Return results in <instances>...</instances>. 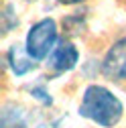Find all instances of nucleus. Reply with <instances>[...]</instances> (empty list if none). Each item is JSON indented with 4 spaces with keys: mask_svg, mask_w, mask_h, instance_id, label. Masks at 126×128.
Returning <instances> with one entry per match:
<instances>
[{
    "mask_svg": "<svg viewBox=\"0 0 126 128\" xmlns=\"http://www.w3.org/2000/svg\"><path fill=\"white\" fill-rule=\"evenodd\" d=\"M80 116L100 128H114L124 116V104L110 88L90 84L82 94Z\"/></svg>",
    "mask_w": 126,
    "mask_h": 128,
    "instance_id": "obj_1",
    "label": "nucleus"
},
{
    "mask_svg": "<svg viewBox=\"0 0 126 128\" xmlns=\"http://www.w3.org/2000/svg\"><path fill=\"white\" fill-rule=\"evenodd\" d=\"M59 43V26L53 16H43L33 22L24 37V49L35 61H45Z\"/></svg>",
    "mask_w": 126,
    "mask_h": 128,
    "instance_id": "obj_2",
    "label": "nucleus"
},
{
    "mask_svg": "<svg viewBox=\"0 0 126 128\" xmlns=\"http://www.w3.org/2000/svg\"><path fill=\"white\" fill-rule=\"evenodd\" d=\"M82 53L69 39H59L57 47L45 59V67L51 75H65L80 65Z\"/></svg>",
    "mask_w": 126,
    "mask_h": 128,
    "instance_id": "obj_3",
    "label": "nucleus"
},
{
    "mask_svg": "<svg viewBox=\"0 0 126 128\" xmlns=\"http://www.w3.org/2000/svg\"><path fill=\"white\" fill-rule=\"evenodd\" d=\"M100 69L110 82H126V35H122L108 47Z\"/></svg>",
    "mask_w": 126,
    "mask_h": 128,
    "instance_id": "obj_4",
    "label": "nucleus"
},
{
    "mask_svg": "<svg viewBox=\"0 0 126 128\" xmlns=\"http://www.w3.org/2000/svg\"><path fill=\"white\" fill-rule=\"evenodd\" d=\"M4 61H6V67L10 69V73L14 77H24L30 71L37 69V61L26 53L24 45H18V43L10 45L8 49H6Z\"/></svg>",
    "mask_w": 126,
    "mask_h": 128,
    "instance_id": "obj_5",
    "label": "nucleus"
},
{
    "mask_svg": "<svg viewBox=\"0 0 126 128\" xmlns=\"http://www.w3.org/2000/svg\"><path fill=\"white\" fill-rule=\"evenodd\" d=\"M0 128H28L26 110L14 102H6L0 112Z\"/></svg>",
    "mask_w": 126,
    "mask_h": 128,
    "instance_id": "obj_6",
    "label": "nucleus"
},
{
    "mask_svg": "<svg viewBox=\"0 0 126 128\" xmlns=\"http://www.w3.org/2000/svg\"><path fill=\"white\" fill-rule=\"evenodd\" d=\"M18 24H20V20H18L16 8H14L12 2H6L4 8H2V12H0V26H2V35L12 33Z\"/></svg>",
    "mask_w": 126,
    "mask_h": 128,
    "instance_id": "obj_7",
    "label": "nucleus"
},
{
    "mask_svg": "<svg viewBox=\"0 0 126 128\" xmlns=\"http://www.w3.org/2000/svg\"><path fill=\"white\" fill-rule=\"evenodd\" d=\"M61 24L67 35H82L86 30V16H82V12H73V14H67L61 20Z\"/></svg>",
    "mask_w": 126,
    "mask_h": 128,
    "instance_id": "obj_8",
    "label": "nucleus"
},
{
    "mask_svg": "<svg viewBox=\"0 0 126 128\" xmlns=\"http://www.w3.org/2000/svg\"><path fill=\"white\" fill-rule=\"evenodd\" d=\"M26 92L30 94V98L37 100L41 106H53V98H51V92L47 90L45 84H28L26 86Z\"/></svg>",
    "mask_w": 126,
    "mask_h": 128,
    "instance_id": "obj_9",
    "label": "nucleus"
},
{
    "mask_svg": "<svg viewBox=\"0 0 126 128\" xmlns=\"http://www.w3.org/2000/svg\"><path fill=\"white\" fill-rule=\"evenodd\" d=\"M59 4H63V6H77V4H84V2H88V0H57Z\"/></svg>",
    "mask_w": 126,
    "mask_h": 128,
    "instance_id": "obj_10",
    "label": "nucleus"
},
{
    "mask_svg": "<svg viewBox=\"0 0 126 128\" xmlns=\"http://www.w3.org/2000/svg\"><path fill=\"white\" fill-rule=\"evenodd\" d=\"M24 2H30V0H24Z\"/></svg>",
    "mask_w": 126,
    "mask_h": 128,
    "instance_id": "obj_11",
    "label": "nucleus"
}]
</instances>
